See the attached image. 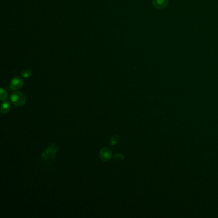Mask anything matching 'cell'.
Listing matches in <instances>:
<instances>
[{
    "instance_id": "277c9868",
    "label": "cell",
    "mask_w": 218,
    "mask_h": 218,
    "mask_svg": "<svg viewBox=\"0 0 218 218\" xmlns=\"http://www.w3.org/2000/svg\"><path fill=\"white\" fill-rule=\"evenodd\" d=\"M24 81L20 77H15L10 81V86L13 90H18L23 86Z\"/></svg>"
},
{
    "instance_id": "ba28073f",
    "label": "cell",
    "mask_w": 218,
    "mask_h": 218,
    "mask_svg": "<svg viewBox=\"0 0 218 218\" xmlns=\"http://www.w3.org/2000/svg\"><path fill=\"white\" fill-rule=\"evenodd\" d=\"M0 99L2 101H6L8 97V93L7 91L4 90L3 88H1L0 90Z\"/></svg>"
},
{
    "instance_id": "6da1fadb",
    "label": "cell",
    "mask_w": 218,
    "mask_h": 218,
    "mask_svg": "<svg viewBox=\"0 0 218 218\" xmlns=\"http://www.w3.org/2000/svg\"><path fill=\"white\" fill-rule=\"evenodd\" d=\"M58 152V148L54 143L50 144L45 148L43 152L42 153L41 159L42 161H47L52 162L56 159V154Z\"/></svg>"
},
{
    "instance_id": "3957f363",
    "label": "cell",
    "mask_w": 218,
    "mask_h": 218,
    "mask_svg": "<svg viewBox=\"0 0 218 218\" xmlns=\"http://www.w3.org/2000/svg\"><path fill=\"white\" fill-rule=\"evenodd\" d=\"M99 158L103 162H108L111 159L112 151L110 148L103 147L99 151Z\"/></svg>"
},
{
    "instance_id": "5b68a950",
    "label": "cell",
    "mask_w": 218,
    "mask_h": 218,
    "mask_svg": "<svg viewBox=\"0 0 218 218\" xmlns=\"http://www.w3.org/2000/svg\"><path fill=\"white\" fill-rule=\"evenodd\" d=\"M154 7L157 9H162L168 5L169 0H152Z\"/></svg>"
},
{
    "instance_id": "7a4b0ae2",
    "label": "cell",
    "mask_w": 218,
    "mask_h": 218,
    "mask_svg": "<svg viewBox=\"0 0 218 218\" xmlns=\"http://www.w3.org/2000/svg\"><path fill=\"white\" fill-rule=\"evenodd\" d=\"M11 102L17 107H22L26 102V97L23 93L15 91L11 93L10 97Z\"/></svg>"
},
{
    "instance_id": "9c48e42d",
    "label": "cell",
    "mask_w": 218,
    "mask_h": 218,
    "mask_svg": "<svg viewBox=\"0 0 218 218\" xmlns=\"http://www.w3.org/2000/svg\"><path fill=\"white\" fill-rule=\"evenodd\" d=\"M32 71H30L28 69H26V70H24L21 72V75L25 78H29V77L32 76Z\"/></svg>"
},
{
    "instance_id": "8992f818",
    "label": "cell",
    "mask_w": 218,
    "mask_h": 218,
    "mask_svg": "<svg viewBox=\"0 0 218 218\" xmlns=\"http://www.w3.org/2000/svg\"><path fill=\"white\" fill-rule=\"evenodd\" d=\"M11 108L10 104L8 101H3L1 106V112L3 114H7L10 111Z\"/></svg>"
},
{
    "instance_id": "52a82bcc",
    "label": "cell",
    "mask_w": 218,
    "mask_h": 218,
    "mask_svg": "<svg viewBox=\"0 0 218 218\" xmlns=\"http://www.w3.org/2000/svg\"><path fill=\"white\" fill-rule=\"evenodd\" d=\"M120 140V136L117 134L113 135L112 137L111 138L110 140V145L111 146H114V145H117Z\"/></svg>"
},
{
    "instance_id": "30bf717a",
    "label": "cell",
    "mask_w": 218,
    "mask_h": 218,
    "mask_svg": "<svg viewBox=\"0 0 218 218\" xmlns=\"http://www.w3.org/2000/svg\"><path fill=\"white\" fill-rule=\"evenodd\" d=\"M114 158L118 160H123L125 159V157H124V155L122 154L117 153L114 155Z\"/></svg>"
}]
</instances>
